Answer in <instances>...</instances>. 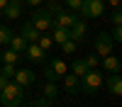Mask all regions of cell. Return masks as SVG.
I'll use <instances>...</instances> for the list:
<instances>
[{"instance_id":"obj_1","label":"cell","mask_w":122,"mask_h":107,"mask_svg":"<svg viewBox=\"0 0 122 107\" xmlns=\"http://www.w3.org/2000/svg\"><path fill=\"white\" fill-rule=\"evenodd\" d=\"M22 102H25V88L17 85L15 80H10L0 90V105L3 107H20Z\"/></svg>"},{"instance_id":"obj_2","label":"cell","mask_w":122,"mask_h":107,"mask_svg":"<svg viewBox=\"0 0 122 107\" xmlns=\"http://www.w3.org/2000/svg\"><path fill=\"white\" fill-rule=\"evenodd\" d=\"M78 80H81V93H86V95H95L100 88H103L105 78H103V71H98V68H88V71L81 75Z\"/></svg>"},{"instance_id":"obj_3","label":"cell","mask_w":122,"mask_h":107,"mask_svg":"<svg viewBox=\"0 0 122 107\" xmlns=\"http://www.w3.org/2000/svg\"><path fill=\"white\" fill-rule=\"evenodd\" d=\"M105 0H83V3H81V17L83 19H88V17H100L105 12Z\"/></svg>"},{"instance_id":"obj_4","label":"cell","mask_w":122,"mask_h":107,"mask_svg":"<svg viewBox=\"0 0 122 107\" xmlns=\"http://www.w3.org/2000/svg\"><path fill=\"white\" fill-rule=\"evenodd\" d=\"M32 24L39 29V32H49L51 24H54V17L46 12V7H39V10L32 12Z\"/></svg>"},{"instance_id":"obj_5","label":"cell","mask_w":122,"mask_h":107,"mask_svg":"<svg viewBox=\"0 0 122 107\" xmlns=\"http://www.w3.org/2000/svg\"><path fill=\"white\" fill-rule=\"evenodd\" d=\"M112 49H115V42H112V37H110L107 32H100V34L95 37V54H98V56L112 54Z\"/></svg>"},{"instance_id":"obj_6","label":"cell","mask_w":122,"mask_h":107,"mask_svg":"<svg viewBox=\"0 0 122 107\" xmlns=\"http://www.w3.org/2000/svg\"><path fill=\"white\" fill-rule=\"evenodd\" d=\"M86 34H88V24H86L83 17H78L76 22L68 27V39H73L76 44H81V42H86Z\"/></svg>"},{"instance_id":"obj_7","label":"cell","mask_w":122,"mask_h":107,"mask_svg":"<svg viewBox=\"0 0 122 107\" xmlns=\"http://www.w3.org/2000/svg\"><path fill=\"white\" fill-rule=\"evenodd\" d=\"M22 56L27 58L29 63H44V61H46V51H44L37 42H34V44H27V49H25Z\"/></svg>"},{"instance_id":"obj_8","label":"cell","mask_w":122,"mask_h":107,"mask_svg":"<svg viewBox=\"0 0 122 107\" xmlns=\"http://www.w3.org/2000/svg\"><path fill=\"white\" fill-rule=\"evenodd\" d=\"M22 10H25L22 0H7V5L3 7V15L7 19H20V17H22Z\"/></svg>"},{"instance_id":"obj_9","label":"cell","mask_w":122,"mask_h":107,"mask_svg":"<svg viewBox=\"0 0 122 107\" xmlns=\"http://www.w3.org/2000/svg\"><path fill=\"white\" fill-rule=\"evenodd\" d=\"M12 80H15L17 85H22V88H29V85L34 83V73L29 71V68H17L15 75H12Z\"/></svg>"},{"instance_id":"obj_10","label":"cell","mask_w":122,"mask_h":107,"mask_svg":"<svg viewBox=\"0 0 122 107\" xmlns=\"http://www.w3.org/2000/svg\"><path fill=\"white\" fill-rule=\"evenodd\" d=\"M39 34H42V32H39V29H37V27H34L32 22L22 24V29H20V37H22V39H25L27 44H34L37 39H39Z\"/></svg>"},{"instance_id":"obj_11","label":"cell","mask_w":122,"mask_h":107,"mask_svg":"<svg viewBox=\"0 0 122 107\" xmlns=\"http://www.w3.org/2000/svg\"><path fill=\"white\" fill-rule=\"evenodd\" d=\"M76 19H78V17H76L73 12H71V10H66V7H64V10H61V12H59V15L54 17V24H59V27H64V29H68L71 24L76 22Z\"/></svg>"},{"instance_id":"obj_12","label":"cell","mask_w":122,"mask_h":107,"mask_svg":"<svg viewBox=\"0 0 122 107\" xmlns=\"http://www.w3.org/2000/svg\"><path fill=\"white\" fill-rule=\"evenodd\" d=\"M64 78V90L68 93V95H76V93H81V80H78V75H73V73H66V75H61Z\"/></svg>"},{"instance_id":"obj_13","label":"cell","mask_w":122,"mask_h":107,"mask_svg":"<svg viewBox=\"0 0 122 107\" xmlns=\"http://www.w3.org/2000/svg\"><path fill=\"white\" fill-rule=\"evenodd\" d=\"M105 68L107 73H120V68H122V63H120V58L117 56H112V54H107V56H103V63H100Z\"/></svg>"},{"instance_id":"obj_14","label":"cell","mask_w":122,"mask_h":107,"mask_svg":"<svg viewBox=\"0 0 122 107\" xmlns=\"http://www.w3.org/2000/svg\"><path fill=\"white\" fill-rule=\"evenodd\" d=\"M103 85H107V90L117 97L122 93V78H120V73H110L107 75V83H103Z\"/></svg>"},{"instance_id":"obj_15","label":"cell","mask_w":122,"mask_h":107,"mask_svg":"<svg viewBox=\"0 0 122 107\" xmlns=\"http://www.w3.org/2000/svg\"><path fill=\"white\" fill-rule=\"evenodd\" d=\"M49 37H51V42L54 44H64L66 39H68V29H64V27H59V24H51V29H49Z\"/></svg>"},{"instance_id":"obj_16","label":"cell","mask_w":122,"mask_h":107,"mask_svg":"<svg viewBox=\"0 0 122 107\" xmlns=\"http://www.w3.org/2000/svg\"><path fill=\"white\" fill-rule=\"evenodd\" d=\"M49 66H51V68H54V73H56L59 78L68 73V63L64 61V58H51V61H49Z\"/></svg>"},{"instance_id":"obj_17","label":"cell","mask_w":122,"mask_h":107,"mask_svg":"<svg viewBox=\"0 0 122 107\" xmlns=\"http://www.w3.org/2000/svg\"><path fill=\"white\" fill-rule=\"evenodd\" d=\"M7 46L12 49V51H17V54H25V49H27V42H25V39L20 37V34H17V37L12 34V39L7 42Z\"/></svg>"},{"instance_id":"obj_18","label":"cell","mask_w":122,"mask_h":107,"mask_svg":"<svg viewBox=\"0 0 122 107\" xmlns=\"http://www.w3.org/2000/svg\"><path fill=\"white\" fill-rule=\"evenodd\" d=\"M86 71H88V63H86V58H76V61L71 63V73H73V75H78V78H81Z\"/></svg>"},{"instance_id":"obj_19","label":"cell","mask_w":122,"mask_h":107,"mask_svg":"<svg viewBox=\"0 0 122 107\" xmlns=\"http://www.w3.org/2000/svg\"><path fill=\"white\" fill-rule=\"evenodd\" d=\"M20 58H22V54L12 51V49H5V51H3V61H0V63H17Z\"/></svg>"},{"instance_id":"obj_20","label":"cell","mask_w":122,"mask_h":107,"mask_svg":"<svg viewBox=\"0 0 122 107\" xmlns=\"http://www.w3.org/2000/svg\"><path fill=\"white\" fill-rule=\"evenodd\" d=\"M10 39H12V29L7 24H0V46H5Z\"/></svg>"},{"instance_id":"obj_21","label":"cell","mask_w":122,"mask_h":107,"mask_svg":"<svg viewBox=\"0 0 122 107\" xmlns=\"http://www.w3.org/2000/svg\"><path fill=\"white\" fill-rule=\"evenodd\" d=\"M56 93H59V85H56V83H51V80H46V85H44V97L54 100V97H56Z\"/></svg>"},{"instance_id":"obj_22","label":"cell","mask_w":122,"mask_h":107,"mask_svg":"<svg viewBox=\"0 0 122 107\" xmlns=\"http://www.w3.org/2000/svg\"><path fill=\"white\" fill-rule=\"evenodd\" d=\"M15 71H17V66H15V63H3V66H0V75H5V78H10V80H12V75H15Z\"/></svg>"},{"instance_id":"obj_23","label":"cell","mask_w":122,"mask_h":107,"mask_svg":"<svg viewBox=\"0 0 122 107\" xmlns=\"http://www.w3.org/2000/svg\"><path fill=\"white\" fill-rule=\"evenodd\" d=\"M37 44L42 46L44 51H49V49H51V44H54V42H51V37H49L46 32H42V34H39V39H37Z\"/></svg>"},{"instance_id":"obj_24","label":"cell","mask_w":122,"mask_h":107,"mask_svg":"<svg viewBox=\"0 0 122 107\" xmlns=\"http://www.w3.org/2000/svg\"><path fill=\"white\" fill-rule=\"evenodd\" d=\"M76 49H78V44L73 42V39H66V42L61 44V51L64 54H76Z\"/></svg>"},{"instance_id":"obj_25","label":"cell","mask_w":122,"mask_h":107,"mask_svg":"<svg viewBox=\"0 0 122 107\" xmlns=\"http://www.w3.org/2000/svg\"><path fill=\"white\" fill-rule=\"evenodd\" d=\"M42 68H44V75H46V80H51V83H56V80H59V75L54 73V68H51V66H49L46 61L42 63Z\"/></svg>"},{"instance_id":"obj_26","label":"cell","mask_w":122,"mask_h":107,"mask_svg":"<svg viewBox=\"0 0 122 107\" xmlns=\"http://www.w3.org/2000/svg\"><path fill=\"white\" fill-rule=\"evenodd\" d=\"M110 37H112L115 44H120L122 42V24H112V34H110Z\"/></svg>"},{"instance_id":"obj_27","label":"cell","mask_w":122,"mask_h":107,"mask_svg":"<svg viewBox=\"0 0 122 107\" xmlns=\"http://www.w3.org/2000/svg\"><path fill=\"white\" fill-rule=\"evenodd\" d=\"M61 10H64V5H59V3H49V7H46V12L51 15V17H56Z\"/></svg>"},{"instance_id":"obj_28","label":"cell","mask_w":122,"mask_h":107,"mask_svg":"<svg viewBox=\"0 0 122 107\" xmlns=\"http://www.w3.org/2000/svg\"><path fill=\"white\" fill-rule=\"evenodd\" d=\"M86 63H88V68H98V54H88Z\"/></svg>"},{"instance_id":"obj_29","label":"cell","mask_w":122,"mask_h":107,"mask_svg":"<svg viewBox=\"0 0 122 107\" xmlns=\"http://www.w3.org/2000/svg\"><path fill=\"white\" fill-rule=\"evenodd\" d=\"M110 24H122V12H120V7L112 12V17H110Z\"/></svg>"},{"instance_id":"obj_30","label":"cell","mask_w":122,"mask_h":107,"mask_svg":"<svg viewBox=\"0 0 122 107\" xmlns=\"http://www.w3.org/2000/svg\"><path fill=\"white\" fill-rule=\"evenodd\" d=\"M64 3L68 5V10H81V3H83V0H64Z\"/></svg>"},{"instance_id":"obj_31","label":"cell","mask_w":122,"mask_h":107,"mask_svg":"<svg viewBox=\"0 0 122 107\" xmlns=\"http://www.w3.org/2000/svg\"><path fill=\"white\" fill-rule=\"evenodd\" d=\"M49 102H51L49 97H39V100H34V105H37V107H49Z\"/></svg>"},{"instance_id":"obj_32","label":"cell","mask_w":122,"mask_h":107,"mask_svg":"<svg viewBox=\"0 0 122 107\" xmlns=\"http://www.w3.org/2000/svg\"><path fill=\"white\" fill-rule=\"evenodd\" d=\"M105 5H110V7H112V10H117V7H120V0H107Z\"/></svg>"},{"instance_id":"obj_33","label":"cell","mask_w":122,"mask_h":107,"mask_svg":"<svg viewBox=\"0 0 122 107\" xmlns=\"http://www.w3.org/2000/svg\"><path fill=\"white\" fill-rule=\"evenodd\" d=\"M10 83V78H5V75H0V90H3V88Z\"/></svg>"},{"instance_id":"obj_34","label":"cell","mask_w":122,"mask_h":107,"mask_svg":"<svg viewBox=\"0 0 122 107\" xmlns=\"http://www.w3.org/2000/svg\"><path fill=\"white\" fill-rule=\"evenodd\" d=\"M22 3H27V5H42L44 0H22Z\"/></svg>"},{"instance_id":"obj_35","label":"cell","mask_w":122,"mask_h":107,"mask_svg":"<svg viewBox=\"0 0 122 107\" xmlns=\"http://www.w3.org/2000/svg\"><path fill=\"white\" fill-rule=\"evenodd\" d=\"M7 5V0H0V12H3V7Z\"/></svg>"},{"instance_id":"obj_36","label":"cell","mask_w":122,"mask_h":107,"mask_svg":"<svg viewBox=\"0 0 122 107\" xmlns=\"http://www.w3.org/2000/svg\"><path fill=\"white\" fill-rule=\"evenodd\" d=\"M0 61H3V46H0Z\"/></svg>"},{"instance_id":"obj_37","label":"cell","mask_w":122,"mask_h":107,"mask_svg":"<svg viewBox=\"0 0 122 107\" xmlns=\"http://www.w3.org/2000/svg\"><path fill=\"white\" fill-rule=\"evenodd\" d=\"M46 3H61V0H46Z\"/></svg>"}]
</instances>
